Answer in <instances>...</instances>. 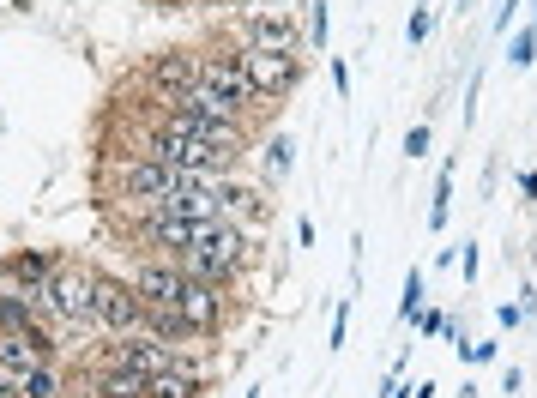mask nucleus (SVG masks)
<instances>
[{
  "instance_id": "6",
  "label": "nucleus",
  "mask_w": 537,
  "mask_h": 398,
  "mask_svg": "<svg viewBox=\"0 0 537 398\" xmlns=\"http://www.w3.org/2000/svg\"><path fill=\"white\" fill-rule=\"evenodd\" d=\"M188 85H200V49H157L139 67V91L151 103H175Z\"/></svg>"
},
{
  "instance_id": "7",
  "label": "nucleus",
  "mask_w": 537,
  "mask_h": 398,
  "mask_svg": "<svg viewBox=\"0 0 537 398\" xmlns=\"http://www.w3.org/2000/svg\"><path fill=\"white\" fill-rule=\"evenodd\" d=\"M43 362H55V338L43 332V326H31V332H0V368H43Z\"/></svg>"
},
{
  "instance_id": "19",
  "label": "nucleus",
  "mask_w": 537,
  "mask_h": 398,
  "mask_svg": "<svg viewBox=\"0 0 537 398\" xmlns=\"http://www.w3.org/2000/svg\"><path fill=\"white\" fill-rule=\"evenodd\" d=\"M441 332H447V314L441 308H423L417 314V338H441Z\"/></svg>"
},
{
  "instance_id": "29",
  "label": "nucleus",
  "mask_w": 537,
  "mask_h": 398,
  "mask_svg": "<svg viewBox=\"0 0 537 398\" xmlns=\"http://www.w3.org/2000/svg\"><path fill=\"white\" fill-rule=\"evenodd\" d=\"M525 25H537V0H531V19H525Z\"/></svg>"
},
{
  "instance_id": "27",
  "label": "nucleus",
  "mask_w": 537,
  "mask_h": 398,
  "mask_svg": "<svg viewBox=\"0 0 537 398\" xmlns=\"http://www.w3.org/2000/svg\"><path fill=\"white\" fill-rule=\"evenodd\" d=\"M459 398H477V386H471V380H465V392H459Z\"/></svg>"
},
{
  "instance_id": "30",
  "label": "nucleus",
  "mask_w": 537,
  "mask_h": 398,
  "mask_svg": "<svg viewBox=\"0 0 537 398\" xmlns=\"http://www.w3.org/2000/svg\"><path fill=\"white\" fill-rule=\"evenodd\" d=\"M417 7H429V0H417Z\"/></svg>"
},
{
  "instance_id": "22",
  "label": "nucleus",
  "mask_w": 537,
  "mask_h": 398,
  "mask_svg": "<svg viewBox=\"0 0 537 398\" xmlns=\"http://www.w3.org/2000/svg\"><path fill=\"white\" fill-rule=\"evenodd\" d=\"M477 91H483V73L465 79V127H471V115H477Z\"/></svg>"
},
{
  "instance_id": "17",
  "label": "nucleus",
  "mask_w": 537,
  "mask_h": 398,
  "mask_svg": "<svg viewBox=\"0 0 537 398\" xmlns=\"http://www.w3.org/2000/svg\"><path fill=\"white\" fill-rule=\"evenodd\" d=\"M344 338H350V296L332 308V332H326V350H344Z\"/></svg>"
},
{
  "instance_id": "9",
  "label": "nucleus",
  "mask_w": 537,
  "mask_h": 398,
  "mask_svg": "<svg viewBox=\"0 0 537 398\" xmlns=\"http://www.w3.org/2000/svg\"><path fill=\"white\" fill-rule=\"evenodd\" d=\"M206 386H212V368L182 362V368H163V374H151V380H145V398H200Z\"/></svg>"
},
{
  "instance_id": "24",
  "label": "nucleus",
  "mask_w": 537,
  "mask_h": 398,
  "mask_svg": "<svg viewBox=\"0 0 537 398\" xmlns=\"http://www.w3.org/2000/svg\"><path fill=\"white\" fill-rule=\"evenodd\" d=\"M513 7H525V0H501V7H495V19H489V25H495V31H507V25H513Z\"/></svg>"
},
{
  "instance_id": "18",
  "label": "nucleus",
  "mask_w": 537,
  "mask_h": 398,
  "mask_svg": "<svg viewBox=\"0 0 537 398\" xmlns=\"http://www.w3.org/2000/svg\"><path fill=\"white\" fill-rule=\"evenodd\" d=\"M405 157H411V163H423V157H429V121H417V127L405 133Z\"/></svg>"
},
{
  "instance_id": "14",
  "label": "nucleus",
  "mask_w": 537,
  "mask_h": 398,
  "mask_svg": "<svg viewBox=\"0 0 537 398\" xmlns=\"http://www.w3.org/2000/svg\"><path fill=\"white\" fill-rule=\"evenodd\" d=\"M302 31H308V55H326V37H332V7L326 0H302Z\"/></svg>"
},
{
  "instance_id": "4",
  "label": "nucleus",
  "mask_w": 537,
  "mask_h": 398,
  "mask_svg": "<svg viewBox=\"0 0 537 398\" xmlns=\"http://www.w3.org/2000/svg\"><path fill=\"white\" fill-rule=\"evenodd\" d=\"M145 332V302L121 272H97V338Z\"/></svg>"
},
{
  "instance_id": "20",
  "label": "nucleus",
  "mask_w": 537,
  "mask_h": 398,
  "mask_svg": "<svg viewBox=\"0 0 537 398\" xmlns=\"http://www.w3.org/2000/svg\"><path fill=\"white\" fill-rule=\"evenodd\" d=\"M495 356H501L495 338H483V344H459V362H495Z\"/></svg>"
},
{
  "instance_id": "25",
  "label": "nucleus",
  "mask_w": 537,
  "mask_h": 398,
  "mask_svg": "<svg viewBox=\"0 0 537 398\" xmlns=\"http://www.w3.org/2000/svg\"><path fill=\"white\" fill-rule=\"evenodd\" d=\"M513 187H519L525 199H537V169H519V175H513Z\"/></svg>"
},
{
  "instance_id": "2",
  "label": "nucleus",
  "mask_w": 537,
  "mask_h": 398,
  "mask_svg": "<svg viewBox=\"0 0 537 398\" xmlns=\"http://www.w3.org/2000/svg\"><path fill=\"white\" fill-rule=\"evenodd\" d=\"M230 55L242 61V73L254 79V91H260L266 103L296 97V85L308 79V61H302V55H284V49H230Z\"/></svg>"
},
{
  "instance_id": "5",
  "label": "nucleus",
  "mask_w": 537,
  "mask_h": 398,
  "mask_svg": "<svg viewBox=\"0 0 537 398\" xmlns=\"http://www.w3.org/2000/svg\"><path fill=\"white\" fill-rule=\"evenodd\" d=\"M272 212H278V199H272V181L248 175V169H236V175L224 181V224H236V230L260 236V230L272 224Z\"/></svg>"
},
{
  "instance_id": "23",
  "label": "nucleus",
  "mask_w": 537,
  "mask_h": 398,
  "mask_svg": "<svg viewBox=\"0 0 537 398\" xmlns=\"http://www.w3.org/2000/svg\"><path fill=\"white\" fill-rule=\"evenodd\" d=\"M501 392H507V398H519V392H525V368H519V362L501 374Z\"/></svg>"
},
{
  "instance_id": "3",
  "label": "nucleus",
  "mask_w": 537,
  "mask_h": 398,
  "mask_svg": "<svg viewBox=\"0 0 537 398\" xmlns=\"http://www.w3.org/2000/svg\"><path fill=\"white\" fill-rule=\"evenodd\" d=\"M175 314L188 320L194 338H224V326L236 320V290H224V284H200V278H182V302H175Z\"/></svg>"
},
{
  "instance_id": "26",
  "label": "nucleus",
  "mask_w": 537,
  "mask_h": 398,
  "mask_svg": "<svg viewBox=\"0 0 537 398\" xmlns=\"http://www.w3.org/2000/svg\"><path fill=\"white\" fill-rule=\"evenodd\" d=\"M332 85H338V97H350V67L344 61H332Z\"/></svg>"
},
{
  "instance_id": "8",
  "label": "nucleus",
  "mask_w": 537,
  "mask_h": 398,
  "mask_svg": "<svg viewBox=\"0 0 537 398\" xmlns=\"http://www.w3.org/2000/svg\"><path fill=\"white\" fill-rule=\"evenodd\" d=\"M61 260H67V254H55V248H13V254H7V272H13L25 290H37V296H43V290L55 284Z\"/></svg>"
},
{
  "instance_id": "13",
  "label": "nucleus",
  "mask_w": 537,
  "mask_h": 398,
  "mask_svg": "<svg viewBox=\"0 0 537 398\" xmlns=\"http://www.w3.org/2000/svg\"><path fill=\"white\" fill-rule=\"evenodd\" d=\"M453 175H459V163L447 157V163H441V175H435V199H429V230H435V236L453 224Z\"/></svg>"
},
{
  "instance_id": "10",
  "label": "nucleus",
  "mask_w": 537,
  "mask_h": 398,
  "mask_svg": "<svg viewBox=\"0 0 537 398\" xmlns=\"http://www.w3.org/2000/svg\"><path fill=\"white\" fill-rule=\"evenodd\" d=\"M85 392H91V398H145V374H127V368L91 362V374H85Z\"/></svg>"
},
{
  "instance_id": "15",
  "label": "nucleus",
  "mask_w": 537,
  "mask_h": 398,
  "mask_svg": "<svg viewBox=\"0 0 537 398\" xmlns=\"http://www.w3.org/2000/svg\"><path fill=\"white\" fill-rule=\"evenodd\" d=\"M531 61H537V25H519L507 43V67H531Z\"/></svg>"
},
{
  "instance_id": "21",
  "label": "nucleus",
  "mask_w": 537,
  "mask_h": 398,
  "mask_svg": "<svg viewBox=\"0 0 537 398\" xmlns=\"http://www.w3.org/2000/svg\"><path fill=\"white\" fill-rule=\"evenodd\" d=\"M495 320H501L507 332H519V326H525V308H519V302H501V308H495Z\"/></svg>"
},
{
  "instance_id": "1",
  "label": "nucleus",
  "mask_w": 537,
  "mask_h": 398,
  "mask_svg": "<svg viewBox=\"0 0 537 398\" xmlns=\"http://www.w3.org/2000/svg\"><path fill=\"white\" fill-rule=\"evenodd\" d=\"M200 79H206L212 91H224V97H230V103H236V109H242V115H248L254 127H260V121H266V115L278 109V103H266V97L254 91V79L242 73V61H236V55H230V49H224L218 37H212V43L200 49Z\"/></svg>"
},
{
  "instance_id": "11",
  "label": "nucleus",
  "mask_w": 537,
  "mask_h": 398,
  "mask_svg": "<svg viewBox=\"0 0 537 398\" xmlns=\"http://www.w3.org/2000/svg\"><path fill=\"white\" fill-rule=\"evenodd\" d=\"M254 151H260V169H254V175L272 181V187H284V175L296 169V139H290V133H272V139H260Z\"/></svg>"
},
{
  "instance_id": "16",
  "label": "nucleus",
  "mask_w": 537,
  "mask_h": 398,
  "mask_svg": "<svg viewBox=\"0 0 537 398\" xmlns=\"http://www.w3.org/2000/svg\"><path fill=\"white\" fill-rule=\"evenodd\" d=\"M429 37H435V13H429V7H417V13L405 19V43H411V49H423Z\"/></svg>"
},
{
  "instance_id": "12",
  "label": "nucleus",
  "mask_w": 537,
  "mask_h": 398,
  "mask_svg": "<svg viewBox=\"0 0 537 398\" xmlns=\"http://www.w3.org/2000/svg\"><path fill=\"white\" fill-rule=\"evenodd\" d=\"M423 308H429V272H423V266H411V272H405V290H399V314H393V320H399V326H417V314H423Z\"/></svg>"
},
{
  "instance_id": "28",
  "label": "nucleus",
  "mask_w": 537,
  "mask_h": 398,
  "mask_svg": "<svg viewBox=\"0 0 537 398\" xmlns=\"http://www.w3.org/2000/svg\"><path fill=\"white\" fill-rule=\"evenodd\" d=\"M471 7H477V0H459V13H471Z\"/></svg>"
}]
</instances>
